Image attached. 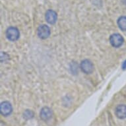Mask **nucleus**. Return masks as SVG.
Wrapping results in <instances>:
<instances>
[{"mask_svg":"<svg viewBox=\"0 0 126 126\" xmlns=\"http://www.w3.org/2000/svg\"><path fill=\"white\" fill-rule=\"evenodd\" d=\"M34 117V112L31 111L30 110H25L24 113H23V118H25V120H30Z\"/></svg>","mask_w":126,"mask_h":126,"instance_id":"9d476101","label":"nucleus"},{"mask_svg":"<svg viewBox=\"0 0 126 126\" xmlns=\"http://www.w3.org/2000/svg\"><path fill=\"white\" fill-rule=\"evenodd\" d=\"M13 111L12 106L9 102L5 101L1 103L0 105V112L3 116H9Z\"/></svg>","mask_w":126,"mask_h":126,"instance_id":"39448f33","label":"nucleus"},{"mask_svg":"<svg viewBox=\"0 0 126 126\" xmlns=\"http://www.w3.org/2000/svg\"><path fill=\"white\" fill-rule=\"evenodd\" d=\"M45 18L46 21L50 25H54L56 23L58 19V15L54 11L49 9L46 11L45 15Z\"/></svg>","mask_w":126,"mask_h":126,"instance_id":"423d86ee","label":"nucleus"},{"mask_svg":"<svg viewBox=\"0 0 126 126\" xmlns=\"http://www.w3.org/2000/svg\"><path fill=\"white\" fill-rule=\"evenodd\" d=\"M52 112L50 108L44 107L40 112V117L44 121H48L52 118Z\"/></svg>","mask_w":126,"mask_h":126,"instance_id":"0eeeda50","label":"nucleus"},{"mask_svg":"<svg viewBox=\"0 0 126 126\" xmlns=\"http://www.w3.org/2000/svg\"><path fill=\"white\" fill-rule=\"evenodd\" d=\"M6 37L10 41H16L19 38L20 32L19 29L14 27H9L6 31Z\"/></svg>","mask_w":126,"mask_h":126,"instance_id":"f257e3e1","label":"nucleus"},{"mask_svg":"<svg viewBox=\"0 0 126 126\" xmlns=\"http://www.w3.org/2000/svg\"><path fill=\"white\" fill-rule=\"evenodd\" d=\"M118 25L122 31H126V17L122 16L120 17L118 20Z\"/></svg>","mask_w":126,"mask_h":126,"instance_id":"1a4fd4ad","label":"nucleus"},{"mask_svg":"<svg viewBox=\"0 0 126 126\" xmlns=\"http://www.w3.org/2000/svg\"><path fill=\"white\" fill-rule=\"evenodd\" d=\"M122 67L124 69H126V60L124 62V63H123V65H122Z\"/></svg>","mask_w":126,"mask_h":126,"instance_id":"9b49d317","label":"nucleus"},{"mask_svg":"<svg viewBox=\"0 0 126 126\" xmlns=\"http://www.w3.org/2000/svg\"><path fill=\"white\" fill-rule=\"evenodd\" d=\"M81 69L86 74H91L94 70L93 63L89 60H84L81 63Z\"/></svg>","mask_w":126,"mask_h":126,"instance_id":"20e7f679","label":"nucleus"},{"mask_svg":"<svg viewBox=\"0 0 126 126\" xmlns=\"http://www.w3.org/2000/svg\"><path fill=\"white\" fill-rule=\"evenodd\" d=\"M115 114L117 118L119 119H125L126 118V105L120 104L116 108Z\"/></svg>","mask_w":126,"mask_h":126,"instance_id":"6e6552de","label":"nucleus"},{"mask_svg":"<svg viewBox=\"0 0 126 126\" xmlns=\"http://www.w3.org/2000/svg\"><path fill=\"white\" fill-rule=\"evenodd\" d=\"M50 27L46 25H40L37 29V34L38 37L41 39H46L50 35Z\"/></svg>","mask_w":126,"mask_h":126,"instance_id":"7ed1b4c3","label":"nucleus"},{"mask_svg":"<svg viewBox=\"0 0 126 126\" xmlns=\"http://www.w3.org/2000/svg\"><path fill=\"white\" fill-rule=\"evenodd\" d=\"M124 38L118 33L113 34L110 37V42L114 48H119L124 43Z\"/></svg>","mask_w":126,"mask_h":126,"instance_id":"f03ea898","label":"nucleus"}]
</instances>
